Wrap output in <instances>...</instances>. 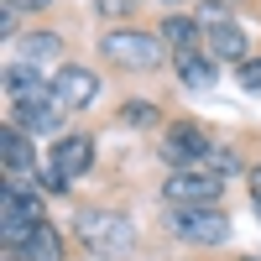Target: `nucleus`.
Masks as SVG:
<instances>
[{
  "label": "nucleus",
  "mask_w": 261,
  "mask_h": 261,
  "mask_svg": "<svg viewBox=\"0 0 261 261\" xmlns=\"http://www.w3.org/2000/svg\"><path fill=\"white\" fill-rule=\"evenodd\" d=\"M42 220H47L42 214V193L6 178V193H0V241H6V251H21Z\"/></svg>",
  "instance_id": "obj_1"
},
{
  "label": "nucleus",
  "mask_w": 261,
  "mask_h": 261,
  "mask_svg": "<svg viewBox=\"0 0 261 261\" xmlns=\"http://www.w3.org/2000/svg\"><path fill=\"white\" fill-rule=\"evenodd\" d=\"M79 241L89 246L94 256H105V261H115V256H125L130 246H136V230H130V220L125 214H115V209H79Z\"/></svg>",
  "instance_id": "obj_2"
},
{
  "label": "nucleus",
  "mask_w": 261,
  "mask_h": 261,
  "mask_svg": "<svg viewBox=\"0 0 261 261\" xmlns=\"http://www.w3.org/2000/svg\"><path fill=\"white\" fill-rule=\"evenodd\" d=\"M99 53L110 58V63H120V68H130V73H146V68L162 63L167 42L151 37V32H136V27H120V32H105L99 37Z\"/></svg>",
  "instance_id": "obj_3"
},
{
  "label": "nucleus",
  "mask_w": 261,
  "mask_h": 261,
  "mask_svg": "<svg viewBox=\"0 0 261 261\" xmlns=\"http://www.w3.org/2000/svg\"><path fill=\"white\" fill-rule=\"evenodd\" d=\"M220 193H225V178L209 167H183L162 183V199L172 209H209V204H220Z\"/></svg>",
  "instance_id": "obj_4"
},
{
  "label": "nucleus",
  "mask_w": 261,
  "mask_h": 261,
  "mask_svg": "<svg viewBox=\"0 0 261 261\" xmlns=\"http://www.w3.org/2000/svg\"><path fill=\"white\" fill-rule=\"evenodd\" d=\"M167 230L178 235V241H188V246H225L230 241V214L220 204H209V209H172Z\"/></svg>",
  "instance_id": "obj_5"
},
{
  "label": "nucleus",
  "mask_w": 261,
  "mask_h": 261,
  "mask_svg": "<svg viewBox=\"0 0 261 261\" xmlns=\"http://www.w3.org/2000/svg\"><path fill=\"white\" fill-rule=\"evenodd\" d=\"M162 162L172 167V172H183V167H204V151H209V136L193 120H178V125H167L162 130Z\"/></svg>",
  "instance_id": "obj_6"
},
{
  "label": "nucleus",
  "mask_w": 261,
  "mask_h": 261,
  "mask_svg": "<svg viewBox=\"0 0 261 261\" xmlns=\"http://www.w3.org/2000/svg\"><path fill=\"white\" fill-rule=\"evenodd\" d=\"M47 167L58 172L63 183H79L84 172L94 167V136H89V130H68V136H58V141H53Z\"/></svg>",
  "instance_id": "obj_7"
},
{
  "label": "nucleus",
  "mask_w": 261,
  "mask_h": 261,
  "mask_svg": "<svg viewBox=\"0 0 261 261\" xmlns=\"http://www.w3.org/2000/svg\"><path fill=\"white\" fill-rule=\"evenodd\" d=\"M63 115H68V110L58 105L53 89H42V94H32V99L11 105V125H16V130H27V136H47V130H58Z\"/></svg>",
  "instance_id": "obj_8"
},
{
  "label": "nucleus",
  "mask_w": 261,
  "mask_h": 261,
  "mask_svg": "<svg viewBox=\"0 0 261 261\" xmlns=\"http://www.w3.org/2000/svg\"><path fill=\"white\" fill-rule=\"evenodd\" d=\"M53 94H58L63 110H89V105L99 99V73L79 68V63H63V68L53 73Z\"/></svg>",
  "instance_id": "obj_9"
},
{
  "label": "nucleus",
  "mask_w": 261,
  "mask_h": 261,
  "mask_svg": "<svg viewBox=\"0 0 261 261\" xmlns=\"http://www.w3.org/2000/svg\"><path fill=\"white\" fill-rule=\"evenodd\" d=\"M0 167H6V178H11V183L37 178V146H32L27 130H16V125L0 130Z\"/></svg>",
  "instance_id": "obj_10"
},
{
  "label": "nucleus",
  "mask_w": 261,
  "mask_h": 261,
  "mask_svg": "<svg viewBox=\"0 0 261 261\" xmlns=\"http://www.w3.org/2000/svg\"><path fill=\"white\" fill-rule=\"evenodd\" d=\"M172 68H178L183 89H193V94H209L214 84H220V68H214V58H209V53H199V47L172 53Z\"/></svg>",
  "instance_id": "obj_11"
},
{
  "label": "nucleus",
  "mask_w": 261,
  "mask_h": 261,
  "mask_svg": "<svg viewBox=\"0 0 261 261\" xmlns=\"http://www.w3.org/2000/svg\"><path fill=\"white\" fill-rule=\"evenodd\" d=\"M204 42H209V58H230V63H251V42L246 32L235 27V21H214V27H204Z\"/></svg>",
  "instance_id": "obj_12"
},
{
  "label": "nucleus",
  "mask_w": 261,
  "mask_h": 261,
  "mask_svg": "<svg viewBox=\"0 0 261 261\" xmlns=\"http://www.w3.org/2000/svg\"><path fill=\"white\" fill-rule=\"evenodd\" d=\"M42 89H53L47 79H42V68H32V63H6V99L11 105H21V99H32V94H42Z\"/></svg>",
  "instance_id": "obj_13"
},
{
  "label": "nucleus",
  "mask_w": 261,
  "mask_h": 261,
  "mask_svg": "<svg viewBox=\"0 0 261 261\" xmlns=\"http://www.w3.org/2000/svg\"><path fill=\"white\" fill-rule=\"evenodd\" d=\"M53 58H63V37H58V32H32V37H21V63L42 68V63H53Z\"/></svg>",
  "instance_id": "obj_14"
},
{
  "label": "nucleus",
  "mask_w": 261,
  "mask_h": 261,
  "mask_svg": "<svg viewBox=\"0 0 261 261\" xmlns=\"http://www.w3.org/2000/svg\"><path fill=\"white\" fill-rule=\"evenodd\" d=\"M21 256H27V261H63V235L42 220V225L32 230V241L21 246Z\"/></svg>",
  "instance_id": "obj_15"
},
{
  "label": "nucleus",
  "mask_w": 261,
  "mask_h": 261,
  "mask_svg": "<svg viewBox=\"0 0 261 261\" xmlns=\"http://www.w3.org/2000/svg\"><path fill=\"white\" fill-rule=\"evenodd\" d=\"M199 32H204L199 16H167V21H162V42H167L172 53H188L193 42H199Z\"/></svg>",
  "instance_id": "obj_16"
},
{
  "label": "nucleus",
  "mask_w": 261,
  "mask_h": 261,
  "mask_svg": "<svg viewBox=\"0 0 261 261\" xmlns=\"http://www.w3.org/2000/svg\"><path fill=\"white\" fill-rule=\"evenodd\" d=\"M204 167L225 178V172H235V167H241V157H235V151H230L225 141H209V151H204Z\"/></svg>",
  "instance_id": "obj_17"
},
{
  "label": "nucleus",
  "mask_w": 261,
  "mask_h": 261,
  "mask_svg": "<svg viewBox=\"0 0 261 261\" xmlns=\"http://www.w3.org/2000/svg\"><path fill=\"white\" fill-rule=\"evenodd\" d=\"M120 120H125V125H157V105H141V99H136V105H125V110H120Z\"/></svg>",
  "instance_id": "obj_18"
},
{
  "label": "nucleus",
  "mask_w": 261,
  "mask_h": 261,
  "mask_svg": "<svg viewBox=\"0 0 261 261\" xmlns=\"http://www.w3.org/2000/svg\"><path fill=\"white\" fill-rule=\"evenodd\" d=\"M241 89H246V94H261V58L241 63Z\"/></svg>",
  "instance_id": "obj_19"
},
{
  "label": "nucleus",
  "mask_w": 261,
  "mask_h": 261,
  "mask_svg": "<svg viewBox=\"0 0 261 261\" xmlns=\"http://www.w3.org/2000/svg\"><path fill=\"white\" fill-rule=\"evenodd\" d=\"M47 6H53V0H6V11H16V16L21 11H47Z\"/></svg>",
  "instance_id": "obj_20"
},
{
  "label": "nucleus",
  "mask_w": 261,
  "mask_h": 261,
  "mask_svg": "<svg viewBox=\"0 0 261 261\" xmlns=\"http://www.w3.org/2000/svg\"><path fill=\"white\" fill-rule=\"evenodd\" d=\"M246 183H251V204H256V199H261V162L246 172Z\"/></svg>",
  "instance_id": "obj_21"
},
{
  "label": "nucleus",
  "mask_w": 261,
  "mask_h": 261,
  "mask_svg": "<svg viewBox=\"0 0 261 261\" xmlns=\"http://www.w3.org/2000/svg\"><path fill=\"white\" fill-rule=\"evenodd\" d=\"M125 6H136V0H99V11H105V16H115V11H125Z\"/></svg>",
  "instance_id": "obj_22"
},
{
  "label": "nucleus",
  "mask_w": 261,
  "mask_h": 261,
  "mask_svg": "<svg viewBox=\"0 0 261 261\" xmlns=\"http://www.w3.org/2000/svg\"><path fill=\"white\" fill-rule=\"evenodd\" d=\"M6 261H27V256H6Z\"/></svg>",
  "instance_id": "obj_23"
},
{
  "label": "nucleus",
  "mask_w": 261,
  "mask_h": 261,
  "mask_svg": "<svg viewBox=\"0 0 261 261\" xmlns=\"http://www.w3.org/2000/svg\"><path fill=\"white\" fill-rule=\"evenodd\" d=\"M256 214H261V199H256Z\"/></svg>",
  "instance_id": "obj_24"
},
{
  "label": "nucleus",
  "mask_w": 261,
  "mask_h": 261,
  "mask_svg": "<svg viewBox=\"0 0 261 261\" xmlns=\"http://www.w3.org/2000/svg\"><path fill=\"white\" fill-rule=\"evenodd\" d=\"M246 261H256V256H246Z\"/></svg>",
  "instance_id": "obj_25"
}]
</instances>
